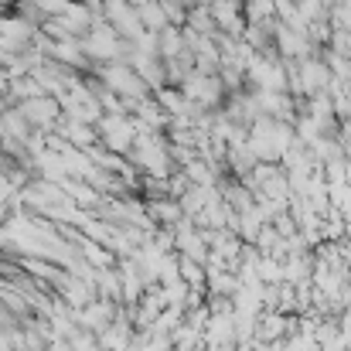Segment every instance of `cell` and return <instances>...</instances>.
I'll return each mask as SVG.
<instances>
[{"label": "cell", "instance_id": "cell-3", "mask_svg": "<svg viewBox=\"0 0 351 351\" xmlns=\"http://www.w3.org/2000/svg\"><path fill=\"white\" fill-rule=\"evenodd\" d=\"M41 10H48V14H65L69 10V0H34Z\"/></svg>", "mask_w": 351, "mask_h": 351}, {"label": "cell", "instance_id": "cell-2", "mask_svg": "<svg viewBox=\"0 0 351 351\" xmlns=\"http://www.w3.org/2000/svg\"><path fill=\"white\" fill-rule=\"evenodd\" d=\"M106 82L117 86L119 93H140V79L130 75L126 69H106Z\"/></svg>", "mask_w": 351, "mask_h": 351}, {"label": "cell", "instance_id": "cell-1", "mask_svg": "<svg viewBox=\"0 0 351 351\" xmlns=\"http://www.w3.org/2000/svg\"><path fill=\"white\" fill-rule=\"evenodd\" d=\"M24 113L31 123H38V126H48L55 113H58V106H55V99H45V96H38V99H31V103H24Z\"/></svg>", "mask_w": 351, "mask_h": 351}]
</instances>
